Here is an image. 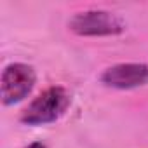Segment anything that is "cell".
<instances>
[{
  "label": "cell",
  "instance_id": "6da1fadb",
  "mask_svg": "<svg viewBox=\"0 0 148 148\" xmlns=\"http://www.w3.org/2000/svg\"><path fill=\"white\" fill-rule=\"evenodd\" d=\"M70 106V94L64 87L54 86L40 92L21 113L26 125H45L59 120Z\"/></svg>",
  "mask_w": 148,
  "mask_h": 148
},
{
  "label": "cell",
  "instance_id": "7a4b0ae2",
  "mask_svg": "<svg viewBox=\"0 0 148 148\" xmlns=\"http://www.w3.org/2000/svg\"><path fill=\"white\" fill-rule=\"evenodd\" d=\"M68 28L80 37H110L124 32V23L113 12L91 9L77 12L68 23Z\"/></svg>",
  "mask_w": 148,
  "mask_h": 148
},
{
  "label": "cell",
  "instance_id": "3957f363",
  "mask_svg": "<svg viewBox=\"0 0 148 148\" xmlns=\"http://www.w3.org/2000/svg\"><path fill=\"white\" fill-rule=\"evenodd\" d=\"M35 70L25 63H12L2 71V101L4 105H16L23 101L35 87Z\"/></svg>",
  "mask_w": 148,
  "mask_h": 148
},
{
  "label": "cell",
  "instance_id": "277c9868",
  "mask_svg": "<svg viewBox=\"0 0 148 148\" xmlns=\"http://www.w3.org/2000/svg\"><path fill=\"white\" fill-rule=\"evenodd\" d=\"M101 82L113 89H134L148 84V64L143 63H120L106 68Z\"/></svg>",
  "mask_w": 148,
  "mask_h": 148
},
{
  "label": "cell",
  "instance_id": "5b68a950",
  "mask_svg": "<svg viewBox=\"0 0 148 148\" xmlns=\"http://www.w3.org/2000/svg\"><path fill=\"white\" fill-rule=\"evenodd\" d=\"M26 148H47L44 143H38V141H35V143H32V145H28Z\"/></svg>",
  "mask_w": 148,
  "mask_h": 148
}]
</instances>
